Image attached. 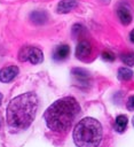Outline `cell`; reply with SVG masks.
<instances>
[{"instance_id":"obj_1","label":"cell","mask_w":134,"mask_h":147,"mask_svg":"<svg viewBox=\"0 0 134 147\" xmlns=\"http://www.w3.org/2000/svg\"><path fill=\"white\" fill-rule=\"evenodd\" d=\"M39 107L38 96L32 93H23L14 98L6 111L7 124L13 131H23L33 122Z\"/></svg>"},{"instance_id":"obj_2","label":"cell","mask_w":134,"mask_h":147,"mask_svg":"<svg viewBox=\"0 0 134 147\" xmlns=\"http://www.w3.org/2000/svg\"><path fill=\"white\" fill-rule=\"evenodd\" d=\"M80 111L78 101L72 96H64L53 102L45 111L44 119L48 129L55 132H65L72 125Z\"/></svg>"},{"instance_id":"obj_3","label":"cell","mask_w":134,"mask_h":147,"mask_svg":"<svg viewBox=\"0 0 134 147\" xmlns=\"http://www.w3.org/2000/svg\"><path fill=\"white\" fill-rule=\"evenodd\" d=\"M102 136V125L93 117L82 118L73 130V141L77 147H98Z\"/></svg>"},{"instance_id":"obj_4","label":"cell","mask_w":134,"mask_h":147,"mask_svg":"<svg viewBox=\"0 0 134 147\" xmlns=\"http://www.w3.org/2000/svg\"><path fill=\"white\" fill-rule=\"evenodd\" d=\"M19 60L21 61H30L32 64H38L42 61V52L33 46L23 47L19 51Z\"/></svg>"},{"instance_id":"obj_5","label":"cell","mask_w":134,"mask_h":147,"mask_svg":"<svg viewBox=\"0 0 134 147\" xmlns=\"http://www.w3.org/2000/svg\"><path fill=\"white\" fill-rule=\"evenodd\" d=\"M18 75V68L16 65H8L3 67L0 70V82L9 83Z\"/></svg>"},{"instance_id":"obj_6","label":"cell","mask_w":134,"mask_h":147,"mask_svg":"<svg viewBox=\"0 0 134 147\" xmlns=\"http://www.w3.org/2000/svg\"><path fill=\"white\" fill-rule=\"evenodd\" d=\"M92 53V46L87 40H81L76 48V56L78 59H85Z\"/></svg>"},{"instance_id":"obj_7","label":"cell","mask_w":134,"mask_h":147,"mask_svg":"<svg viewBox=\"0 0 134 147\" xmlns=\"http://www.w3.org/2000/svg\"><path fill=\"white\" fill-rule=\"evenodd\" d=\"M77 5H78L77 0H62L58 2L56 10L60 14H65V13H69L72 9H74L77 7Z\"/></svg>"},{"instance_id":"obj_8","label":"cell","mask_w":134,"mask_h":147,"mask_svg":"<svg viewBox=\"0 0 134 147\" xmlns=\"http://www.w3.org/2000/svg\"><path fill=\"white\" fill-rule=\"evenodd\" d=\"M71 75L76 78L77 83H79V84H88V82H89V74L84 69L74 68L71 70Z\"/></svg>"},{"instance_id":"obj_9","label":"cell","mask_w":134,"mask_h":147,"mask_svg":"<svg viewBox=\"0 0 134 147\" xmlns=\"http://www.w3.org/2000/svg\"><path fill=\"white\" fill-rule=\"evenodd\" d=\"M70 53V48L68 45H61L58 47L55 48L54 53H53V57L57 61H61V60H64Z\"/></svg>"},{"instance_id":"obj_10","label":"cell","mask_w":134,"mask_h":147,"mask_svg":"<svg viewBox=\"0 0 134 147\" xmlns=\"http://www.w3.org/2000/svg\"><path fill=\"white\" fill-rule=\"evenodd\" d=\"M118 17H119L120 22L123 24H125V25H127V24H129L132 22V14H131V11L126 7L121 6L118 9Z\"/></svg>"},{"instance_id":"obj_11","label":"cell","mask_w":134,"mask_h":147,"mask_svg":"<svg viewBox=\"0 0 134 147\" xmlns=\"http://www.w3.org/2000/svg\"><path fill=\"white\" fill-rule=\"evenodd\" d=\"M127 123H128V118L125 115H119L116 117L115 121V129L117 132H124L127 127Z\"/></svg>"},{"instance_id":"obj_12","label":"cell","mask_w":134,"mask_h":147,"mask_svg":"<svg viewBox=\"0 0 134 147\" xmlns=\"http://www.w3.org/2000/svg\"><path fill=\"white\" fill-rule=\"evenodd\" d=\"M30 20L36 24H42L47 21V14L42 10H36L30 15Z\"/></svg>"},{"instance_id":"obj_13","label":"cell","mask_w":134,"mask_h":147,"mask_svg":"<svg viewBox=\"0 0 134 147\" xmlns=\"http://www.w3.org/2000/svg\"><path fill=\"white\" fill-rule=\"evenodd\" d=\"M133 77V71L129 68H119L118 70V78L121 80H129Z\"/></svg>"},{"instance_id":"obj_14","label":"cell","mask_w":134,"mask_h":147,"mask_svg":"<svg viewBox=\"0 0 134 147\" xmlns=\"http://www.w3.org/2000/svg\"><path fill=\"white\" fill-rule=\"evenodd\" d=\"M120 59H121V61H123V62H124L126 65H129V67L134 65V53L129 52V53L121 54Z\"/></svg>"},{"instance_id":"obj_15","label":"cell","mask_w":134,"mask_h":147,"mask_svg":"<svg viewBox=\"0 0 134 147\" xmlns=\"http://www.w3.org/2000/svg\"><path fill=\"white\" fill-rule=\"evenodd\" d=\"M102 57H103V60H105V61H113V59H115L113 54L110 53V52H103V53H102Z\"/></svg>"},{"instance_id":"obj_16","label":"cell","mask_w":134,"mask_h":147,"mask_svg":"<svg viewBox=\"0 0 134 147\" xmlns=\"http://www.w3.org/2000/svg\"><path fill=\"white\" fill-rule=\"evenodd\" d=\"M128 110H134V95L129 96V99L127 100V105H126Z\"/></svg>"},{"instance_id":"obj_17","label":"cell","mask_w":134,"mask_h":147,"mask_svg":"<svg viewBox=\"0 0 134 147\" xmlns=\"http://www.w3.org/2000/svg\"><path fill=\"white\" fill-rule=\"evenodd\" d=\"M129 39H131V41L132 42H134V29L131 31V33H129Z\"/></svg>"},{"instance_id":"obj_18","label":"cell","mask_w":134,"mask_h":147,"mask_svg":"<svg viewBox=\"0 0 134 147\" xmlns=\"http://www.w3.org/2000/svg\"><path fill=\"white\" fill-rule=\"evenodd\" d=\"M100 1H101V2H103V3H108L110 0H100Z\"/></svg>"},{"instance_id":"obj_19","label":"cell","mask_w":134,"mask_h":147,"mask_svg":"<svg viewBox=\"0 0 134 147\" xmlns=\"http://www.w3.org/2000/svg\"><path fill=\"white\" fill-rule=\"evenodd\" d=\"M1 102H2V94L0 93V105H1Z\"/></svg>"},{"instance_id":"obj_20","label":"cell","mask_w":134,"mask_h":147,"mask_svg":"<svg viewBox=\"0 0 134 147\" xmlns=\"http://www.w3.org/2000/svg\"><path fill=\"white\" fill-rule=\"evenodd\" d=\"M132 124H133V126H134V117L132 118Z\"/></svg>"},{"instance_id":"obj_21","label":"cell","mask_w":134,"mask_h":147,"mask_svg":"<svg viewBox=\"0 0 134 147\" xmlns=\"http://www.w3.org/2000/svg\"><path fill=\"white\" fill-rule=\"evenodd\" d=\"M0 127H1V118H0Z\"/></svg>"}]
</instances>
